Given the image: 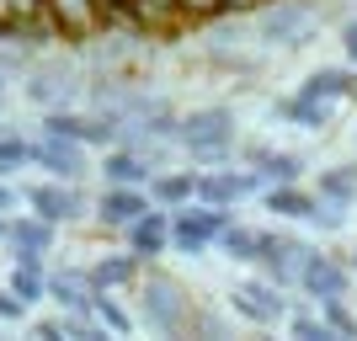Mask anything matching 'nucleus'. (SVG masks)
<instances>
[{
  "label": "nucleus",
  "instance_id": "f257e3e1",
  "mask_svg": "<svg viewBox=\"0 0 357 341\" xmlns=\"http://www.w3.org/2000/svg\"><path fill=\"white\" fill-rule=\"evenodd\" d=\"M176 139L192 160H224L235 144V112L229 107H197L176 123Z\"/></svg>",
  "mask_w": 357,
  "mask_h": 341
},
{
  "label": "nucleus",
  "instance_id": "f03ea898",
  "mask_svg": "<svg viewBox=\"0 0 357 341\" xmlns=\"http://www.w3.org/2000/svg\"><path fill=\"white\" fill-rule=\"evenodd\" d=\"M229 208H213V203H197V208H181V213H171V251H213L219 245V235L229 229Z\"/></svg>",
  "mask_w": 357,
  "mask_h": 341
},
{
  "label": "nucleus",
  "instance_id": "7ed1b4c3",
  "mask_svg": "<svg viewBox=\"0 0 357 341\" xmlns=\"http://www.w3.org/2000/svg\"><path fill=\"white\" fill-rule=\"evenodd\" d=\"M43 16L54 38H64V43H80V38H96V32L112 27L107 0H43Z\"/></svg>",
  "mask_w": 357,
  "mask_h": 341
},
{
  "label": "nucleus",
  "instance_id": "20e7f679",
  "mask_svg": "<svg viewBox=\"0 0 357 341\" xmlns=\"http://www.w3.org/2000/svg\"><path fill=\"white\" fill-rule=\"evenodd\" d=\"M240 320H251V326H283L288 320V298H283V282H272L267 272L261 278H245L235 282V294H229Z\"/></svg>",
  "mask_w": 357,
  "mask_h": 341
},
{
  "label": "nucleus",
  "instance_id": "39448f33",
  "mask_svg": "<svg viewBox=\"0 0 357 341\" xmlns=\"http://www.w3.org/2000/svg\"><path fill=\"white\" fill-rule=\"evenodd\" d=\"M298 288H304L314 304L347 298L352 294V267H347L342 256H331V251H304V262H298Z\"/></svg>",
  "mask_w": 357,
  "mask_h": 341
},
{
  "label": "nucleus",
  "instance_id": "423d86ee",
  "mask_svg": "<svg viewBox=\"0 0 357 341\" xmlns=\"http://www.w3.org/2000/svg\"><path fill=\"white\" fill-rule=\"evenodd\" d=\"M107 16H112V27H128V32H176V27H187L176 0H118V6H107Z\"/></svg>",
  "mask_w": 357,
  "mask_h": 341
},
{
  "label": "nucleus",
  "instance_id": "0eeeda50",
  "mask_svg": "<svg viewBox=\"0 0 357 341\" xmlns=\"http://www.w3.org/2000/svg\"><path fill=\"white\" fill-rule=\"evenodd\" d=\"M298 262H304V245H298L294 235H272V229H261L256 235V256H251V267H261L272 282H298Z\"/></svg>",
  "mask_w": 357,
  "mask_h": 341
},
{
  "label": "nucleus",
  "instance_id": "6e6552de",
  "mask_svg": "<svg viewBox=\"0 0 357 341\" xmlns=\"http://www.w3.org/2000/svg\"><path fill=\"white\" fill-rule=\"evenodd\" d=\"M267 181L256 171H203L197 176V203H213V208H235L245 197H256Z\"/></svg>",
  "mask_w": 357,
  "mask_h": 341
},
{
  "label": "nucleus",
  "instance_id": "1a4fd4ad",
  "mask_svg": "<svg viewBox=\"0 0 357 341\" xmlns=\"http://www.w3.org/2000/svg\"><path fill=\"white\" fill-rule=\"evenodd\" d=\"M27 203H32V213H38V219H48V224H70V219H80V213H86L80 187H75V181H59V176L43 181V187H32Z\"/></svg>",
  "mask_w": 357,
  "mask_h": 341
},
{
  "label": "nucleus",
  "instance_id": "9d476101",
  "mask_svg": "<svg viewBox=\"0 0 357 341\" xmlns=\"http://www.w3.org/2000/svg\"><path fill=\"white\" fill-rule=\"evenodd\" d=\"M261 43H283V48H298L310 43V6H298V0H278L267 16H261Z\"/></svg>",
  "mask_w": 357,
  "mask_h": 341
},
{
  "label": "nucleus",
  "instance_id": "9b49d317",
  "mask_svg": "<svg viewBox=\"0 0 357 341\" xmlns=\"http://www.w3.org/2000/svg\"><path fill=\"white\" fill-rule=\"evenodd\" d=\"M32 165H43L48 176H59V181H75L86 171V144L43 134V139H32Z\"/></svg>",
  "mask_w": 357,
  "mask_h": 341
},
{
  "label": "nucleus",
  "instance_id": "f8f14e48",
  "mask_svg": "<svg viewBox=\"0 0 357 341\" xmlns=\"http://www.w3.org/2000/svg\"><path fill=\"white\" fill-rule=\"evenodd\" d=\"M144 320H149V331H160V336L187 326V298L176 294V282H149L144 288Z\"/></svg>",
  "mask_w": 357,
  "mask_h": 341
},
{
  "label": "nucleus",
  "instance_id": "ddd939ff",
  "mask_svg": "<svg viewBox=\"0 0 357 341\" xmlns=\"http://www.w3.org/2000/svg\"><path fill=\"white\" fill-rule=\"evenodd\" d=\"M128 251L139 256V262H155V256L171 251V213H160V208H149V213H139L128 229Z\"/></svg>",
  "mask_w": 357,
  "mask_h": 341
},
{
  "label": "nucleus",
  "instance_id": "4468645a",
  "mask_svg": "<svg viewBox=\"0 0 357 341\" xmlns=\"http://www.w3.org/2000/svg\"><path fill=\"white\" fill-rule=\"evenodd\" d=\"M139 213H149V192H139V187H123V181H107L102 203H96V219H102L107 229H128Z\"/></svg>",
  "mask_w": 357,
  "mask_h": 341
},
{
  "label": "nucleus",
  "instance_id": "2eb2a0df",
  "mask_svg": "<svg viewBox=\"0 0 357 341\" xmlns=\"http://www.w3.org/2000/svg\"><path fill=\"white\" fill-rule=\"evenodd\" d=\"M245 160H256L251 171L267 181V187H272V181H298V176H304V160H298V155H288V149L251 144V149H245Z\"/></svg>",
  "mask_w": 357,
  "mask_h": 341
},
{
  "label": "nucleus",
  "instance_id": "dca6fc26",
  "mask_svg": "<svg viewBox=\"0 0 357 341\" xmlns=\"http://www.w3.org/2000/svg\"><path fill=\"white\" fill-rule=\"evenodd\" d=\"M6 240L16 245V262H43V251L54 245V224L32 213V219H16Z\"/></svg>",
  "mask_w": 357,
  "mask_h": 341
},
{
  "label": "nucleus",
  "instance_id": "f3484780",
  "mask_svg": "<svg viewBox=\"0 0 357 341\" xmlns=\"http://www.w3.org/2000/svg\"><path fill=\"white\" fill-rule=\"evenodd\" d=\"M298 96H310V102H347V96H357V75L352 70H314L304 86H298Z\"/></svg>",
  "mask_w": 357,
  "mask_h": 341
},
{
  "label": "nucleus",
  "instance_id": "a211bd4d",
  "mask_svg": "<svg viewBox=\"0 0 357 341\" xmlns=\"http://www.w3.org/2000/svg\"><path fill=\"white\" fill-rule=\"evenodd\" d=\"M48 294L59 298L64 310H75V315H91L96 282H91V272H54V278H48Z\"/></svg>",
  "mask_w": 357,
  "mask_h": 341
},
{
  "label": "nucleus",
  "instance_id": "6ab92c4d",
  "mask_svg": "<svg viewBox=\"0 0 357 341\" xmlns=\"http://www.w3.org/2000/svg\"><path fill=\"white\" fill-rule=\"evenodd\" d=\"M102 171H107V181H123V187H144V181L155 176V165H149L144 155H134V149H123V144L107 149Z\"/></svg>",
  "mask_w": 357,
  "mask_h": 341
},
{
  "label": "nucleus",
  "instance_id": "aec40b11",
  "mask_svg": "<svg viewBox=\"0 0 357 341\" xmlns=\"http://www.w3.org/2000/svg\"><path fill=\"white\" fill-rule=\"evenodd\" d=\"M261 197H267V208L278 219H310V208H314V192H304L298 181H272V187H261Z\"/></svg>",
  "mask_w": 357,
  "mask_h": 341
},
{
  "label": "nucleus",
  "instance_id": "412c9836",
  "mask_svg": "<svg viewBox=\"0 0 357 341\" xmlns=\"http://www.w3.org/2000/svg\"><path fill=\"white\" fill-rule=\"evenodd\" d=\"M331 112H336L331 102H310V96H298V91L278 102V118H283V123H298V128H326Z\"/></svg>",
  "mask_w": 357,
  "mask_h": 341
},
{
  "label": "nucleus",
  "instance_id": "4be33fe9",
  "mask_svg": "<svg viewBox=\"0 0 357 341\" xmlns=\"http://www.w3.org/2000/svg\"><path fill=\"white\" fill-rule=\"evenodd\" d=\"M149 197H155L160 208L197 203V176H149Z\"/></svg>",
  "mask_w": 357,
  "mask_h": 341
},
{
  "label": "nucleus",
  "instance_id": "5701e85b",
  "mask_svg": "<svg viewBox=\"0 0 357 341\" xmlns=\"http://www.w3.org/2000/svg\"><path fill=\"white\" fill-rule=\"evenodd\" d=\"M314 192L336 197V203H357V165H331V171H320Z\"/></svg>",
  "mask_w": 357,
  "mask_h": 341
},
{
  "label": "nucleus",
  "instance_id": "b1692460",
  "mask_svg": "<svg viewBox=\"0 0 357 341\" xmlns=\"http://www.w3.org/2000/svg\"><path fill=\"white\" fill-rule=\"evenodd\" d=\"M139 278V256L128 251V256H107V262H96L91 267V282L96 288H123V282H134Z\"/></svg>",
  "mask_w": 357,
  "mask_h": 341
},
{
  "label": "nucleus",
  "instance_id": "393cba45",
  "mask_svg": "<svg viewBox=\"0 0 357 341\" xmlns=\"http://www.w3.org/2000/svg\"><path fill=\"white\" fill-rule=\"evenodd\" d=\"M91 315H96V320H102L112 336H128V331H134V315H128L118 298H112V288H96V298H91Z\"/></svg>",
  "mask_w": 357,
  "mask_h": 341
},
{
  "label": "nucleus",
  "instance_id": "a878e982",
  "mask_svg": "<svg viewBox=\"0 0 357 341\" xmlns=\"http://www.w3.org/2000/svg\"><path fill=\"white\" fill-rule=\"evenodd\" d=\"M11 294H22V298H27V304H38V298L48 294L43 262H16V272H11Z\"/></svg>",
  "mask_w": 357,
  "mask_h": 341
},
{
  "label": "nucleus",
  "instance_id": "bb28decb",
  "mask_svg": "<svg viewBox=\"0 0 357 341\" xmlns=\"http://www.w3.org/2000/svg\"><path fill=\"white\" fill-rule=\"evenodd\" d=\"M256 235H261V229L229 219V229L219 235V245H224V256H229V262H251V256H256Z\"/></svg>",
  "mask_w": 357,
  "mask_h": 341
},
{
  "label": "nucleus",
  "instance_id": "cd10ccee",
  "mask_svg": "<svg viewBox=\"0 0 357 341\" xmlns=\"http://www.w3.org/2000/svg\"><path fill=\"white\" fill-rule=\"evenodd\" d=\"M43 134L86 144V134H91V118H80V112H48V118H43Z\"/></svg>",
  "mask_w": 357,
  "mask_h": 341
},
{
  "label": "nucleus",
  "instance_id": "c85d7f7f",
  "mask_svg": "<svg viewBox=\"0 0 357 341\" xmlns=\"http://www.w3.org/2000/svg\"><path fill=\"white\" fill-rule=\"evenodd\" d=\"M347 208H352V203H336V197H320V192H314L310 224H314V229H347Z\"/></svg>",
  "mask_w": 357,
  "mask_h": 341
},
{
  "label": "nucleus",
  "instance_id": "c756f323",
  "mask_svg": "<svg viewBox=\"0 0 357 341\" xmlns=\"http://www.w3.org/2000/svg\"><path fill=\"white\" fill-rule=\"evenodd\" d=\"M181 6V22L197 27V22H219V16H235L229 11V0H176Z\"/></svg>",
  "mask_w": 357,
  "mask_h": 341
},
{
  "label": "nucleus",
  "instance_id": "7c9ffc66",
  "mask_svg": "<svg viewBox=\"0 0 357 341\" xmlns=\"http://www.w3.org/2000/svg\"><path fill=\"white\" fill-rule=\"evenodd\" d=\"M320 315H326V326L336 331V336H357V315L347 310V298H326V304H320Z\"/></svg>",
  "mask_w": 357,
  "mask_h": 341
},
{
  "label": "nucleus",
  "instance_id": "2f4dec72",
  "mask_svg": "<svg viewBox=\"0 0 357 341\" xmlns=\"http://www.w3.org/2000/svg\"><path fill=\"white\" fill-rule=\"evenodd\" d=\"M288 326H294V336H304V341H331L336 336V331L326 326V315H294Z\"/></svg>",
  "mask_w": 357,
  "mask_h": 341
},
{
  "label": "nucleus",
  "instance_id": "473e14b6",
  "mask_svg": "<svg viewBox=\"0 0 357 341\" xmlns=\"http://www.w3.org/2000/svg\"><path fill=\"white\" fill-rule=\"evenodd\" d=\"M16 165H32V144L27 139H0V171H16Z\"/></svg>",
  "mask_w": 357,
  "mask_h": 341
},
{
  "label": "nucleus",
  "instance_id": "72a5a7b5",
  "mask_svg": "<svg viewBox=\"0 0 357 341\" xmlns=\"http://www.w3.org/2000/svg\"><path fill=\"white\" fill-rule=\"evenodd\" d=\"M22 315H27V298L6 288V294H0V320H22Z\"/></svg>",
  "mask_w": 357,
  "mask_h": 341
},
{
  "label": "nucleus",
  "instance_id": "f704fd0d",
  "mask_svg": "<svg viewBox=\"0 0 357 341\" xmlns=\"http://www.w3.org/2000/svg\"><path fill=\"white\" fill-rule=\"evenodd\" d=\"M342 48H347V59L357 64V16H352V22L342 27Z\"/></svg>",
  "mask_w": 357,
  "mask_h": 341
},
{
  "label": "nucleus",
  "instance_id": "c9c22d12",
  "mask_svg": "<svg viewBox=\"0 0 357 341\" xmlns=\"http://www.w3.org/2000/svg\"><path fill=\"white\" fill-rule=\"evenodd\" d=\"M27 96H38V102H54V96H59V86H54V80H32Z\"/></svg>",
  "mask_w": 357,
  "mask_h": 341
},
{
  "label": "nucleus",
  "instance_id": "e433bc0d",
  "mask_svg": "<svg viewBox=\"0 0 357 341\" xmlns=\"http://www.w3.org/2000/svg\"><path fill=\"white\" fill-rule=\"evenodd\" d=\"M6 208H16V192H11V187H0V213H6Z\"/></svg>",
  "mask_w": 357,
  "mask_h": 341
},
{
  "label": "nucleus",
  "instance_id": "4c0bfd02",
  "mask_svg": "<svg viewBox=\"0 0 357 341\" xmlns=\"http://www.w3.org/2000/svg\"><path fill=\"white\" fill-rule=\"evenodd\" d=\"M0 235H11V219H6V213H0Z\"/></svg>",
  "mask_w": 357,
  "mask_h": 341
},
{
  "label": "nucleus",
  "instance_id": "58836bf2",
  "mask_svg": "<svg viewBox=\"0 0 357 341\" xmlns=\"http://www.w3.org/2000/svg\"><path fill=\"white\" fill-rule=\"evenodd\" d=\"M6 16H11V0H0V22H6Z\"/></svg>",
  "mask_w": 357,
  "mask_h": 341
},
{
  "label": "nucleus",
  "instance_id": "ea45409f",
  "mask_svg": "<svg viewBox=\"0 0 357 341\" xmlns=\"http://www.w3.org/2000/svg\"><path fill=\"white\" fill-rule=\"evenodd\" d=\"M347 267H352V272H357V251H352V262H347Z\"/></svg>",
  "mask_w": 357,
  "mask_h": 341
},
{
  "label": "nucleus",
  "instance_id": "a19ab883",
  "mask_svg": "<svg viewBox=\"0 0 357 341\" xmlns=\"http://www.w3.org/2000/svg\"><path fill=\"white\" fill-rule=\"evenodd\" d=\"M107 6H118V0H107Z\"/></svg>",
  "mask_w": 357,
  "mask_h": 341
},
{
  "label": "nucleus",
  "instance_id": "79ce46f5",
  "mask_svg": "<svg viewBox=\"0 0 357 341\" xmlns=\"http://www.w3.org/2000/svg\"><path fill=\"white\" fill-rule=\"evenodd\" d=\"M0 96H6V86H0Z\"/></svg>",
  "mask_w": 357,
  "mask_h": 341
}]
</instances>
